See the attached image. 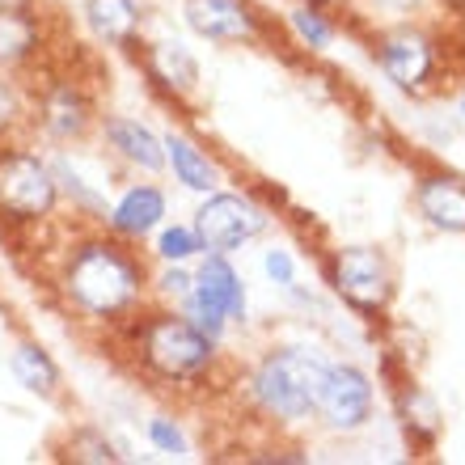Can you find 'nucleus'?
<instances>
[{
	"mask_svg": "<svg viewBox=\"0 0 465 465\" xmlns=\"http://www.w3.org/2000/svg\"><path fill=\"white\" fill-rule=\"evenodd\" d=\"M144 64H148V76H153L161 89H170V94H178V98L195 94V85H199V60L191 55V47H186V43H178V38L153 43V47H148V55H144Z\"/></svg>",
	"mask_w": 465,
	"mask_h": 465,
	"instance_id": "nucleus-14",
	"label": "nucleus"
},
{
	"mask_svg": "<svg viewBox=\"0 0 465 465\" xmlns=\"http://www.w3.org/2000/svg\"><path fill=\"white\" fill-rule=\"evenodd\" d=\"M165 144V165L173 170V178L186 186V191H199V195H212L216 186H221V170L208 161L203 148H195L186 135H165L161 140Z\"/></svg>",
	"mask_w": 465,
	"mask_h": 465,
	"instance_id": "nucleus-17",
	"label": "nucleus"
},
{
	"mask_svg": "<svg viewBox=\"0 0 465 465\" xmlns=\"http://www.w3.org/2000/svg\"><path fill=\"white\" fill-rule=\"evenodd\" d=\"M25 106H22V94H17V85H13L9 76H0V135L13 132L17 123H22Z\"/></svg>",
	"mask_w": 465,
	"mask_h": 465,
	"instance_id": "nucleus-25",
	"label": "nucleus"
},
{
	"mask_svg": "<svg viewBox=\"0 0 465 465\" xmlns=\"http://www.w3.org/2000/svg\"><path fill=\"white\" fill-rule=\"evenodd\" d=\"M331 360L313 347H271L258 360L250 390L254 402L280 423H301L318 411L322 385H326Z\"/></svg>",
	"mask_w": 465,
	"mask_h": 465,
	"instance_id": "nucleus-2",
	"label": "nucleus"
},
{
	"mask_svg": "<svg viewBox=\"0 0 465 465\" xmlns=\"http://www.w3.org/2000/svg\"><path fill=\"white\" fill-rule=\"evenodd\" d=\"M313 415L331 431H360L372 419V381L355 364H331Z\"/></svg>",
	"mask_w": 465,
	"mask_h": 465,
	"instance_id": "nucleus-8",
	"label": "nucleus"
},
{
	"mask_svg": "<svg viewBox=\"0 0 465 465\" xmlns=\"http://www.w3.org/2000/svg\"><path fill=\"white\" fill-rule=\"evenodd\" d=\"M106 221H111V229L119 232V237L140 242V237H148V232L165 221V195H161L157 186H132L111 208Z\"/></svg>",
	"mask_w": 465,
	"mask_h": 465,
	"instance_id": "nucleus-15",
	"label": "nucleus"
},
{
	"mask_svg": "<svg viewBox=\"0 0 465 465\" xmlns=\"http://www.w3.org/2000/svg\"><path fill=\"white\" fill-rule=\"evenodd\" d=\"M191 283H195V275H186L183 262H170V267L157 275V292L165 296V301H178V305H183L186 296H191Z\"/></svg>",
	"mask_w": 465,
	"mask_h": 465,
	"instance_id": "nucleus-24",
	"label": "nucleus"
},
{
	"mask_svg": "<svg viewBox=\"0 0 465 465\" xmlns=\"http://www.w3.org/2000/svg\"><path fill=\"white\" fill-rule=\"evenodd\" d=\"M292 30L301 35V43H305V47H313V51H326V47H331V38H334L331 22H326L313 5H305V0L292 9Z\"/></svg>",
	"mask_w": 465,
	"mask_h": 465,
	"instance_id": "nucleus-20",
	"label": "nucleus"
},
{
	"mask_svg": "<svg viewBox=\"0 0 465 465\" xmlns=\"http://www.w3.org/2000/svg\"><path fill=\"white\" fill-rule=\"evenodd\" d=\"M183 17L208 43H250L258 35L250 0H183Z\"/></svg>",
	"mask_w": 465,
	"mask_h": 465,
	"instance_id": "nucleus-10",
	"label": "nucleus"
},
{
	"mask_svg": "<svg viewBox=\"0 0 465 465\" xmlns=\"http://www.w3.org/2000/svg\"><path fill=\"white\" fill-rule=\"evenodd\" d=\"M203 245H199L195 229H183V224H173V229H161L157 237V258L161 262H186V258H195Z\"/></svg>",
	"mask_w": 465,
	"mask_h": 465,
	"instance_id": "nucleus-21",
	"label": "nucleus"
},
{
	"mask_svg": "<svg viewBox=\"0 0 465 465\" xmlns=\"http://www.w3.org/2000/svg\"><path fill=\"white\" fill-rule=\"evenodd\" d=\"M377 60L398 89H423L436 76V47L415 25H393L377 38Z\"/></svg>",
	"mask_w": 465,
	"mask_h": 465,
	"instance_id": "nucleus-9",
	"label": "nucleus"
},
{
	"mask_svg": "<svg viewBox=\"0 0 465 465\" xmlns=\"http://www.w3.org/2000/svg\"><path fill=\"white\" fill-rule=\"evenodd\" d=\"M148 440L157 444V453H170V457L186 453V436L173 428L170 419H148Z\"/></svg>",
	"mask_w": 465,
	"mask_h": 465,
	"instance_id": "nucleus-23",
	"label": "nucleus"
},
{
	"mask_svg": "<svg viewBox=\"0 0 465 465\" xmlns=\"http://www.w3.org/2000/svg\"><path fill=\"white\" fill-rule=\"evenodd\" d=\"M38 123H43V132L51 140H81L94 127V106H89V98L81 94L76 81H60L38 102Z\"/></svg>",
	"mask_w": 465,
	"mask_h": 465,
	"instance_id": "nucleus-11",
	"label": "nucleus"
},
{
	"mask_svg": "<svg viewBox=\"0 0 465 465\" xmlns=\"http://www.w3.org/2000/svg\"><path fill=\"white\" fill-rule=\"evenodd\" d=\"M89 30L106 47H132L140 35V0H89L85 5Z\"/></svg>",
	"mask_w": 465,
	"mask_h": 465,
	"instance_id": "nucleus-16",
	"label": "nucleus"
},
{
	"mask_svg": "<svg viewBox=\"0 0 465 465\" xmlns=\"http://www.w3.org/2000/svg\"><path fill=\"white\" fill-rule=\"evenodd\" d=\"M64 296L94 322L127 318L144 301V262L114 237H85L64 262Z\"/></svg>",
	"mask_w": 465,
	"mask_h": 465,
	"instance_id": "nucleus-1",
	"label": "nucleus"
},
{
	"mask_svg": "<svg viewBox=\"0 0 465 465\" xmlns=\"http://www.w3.org/2000/svg\"><path fill=\"white\" fill-rule=\"evenodd\" d=\"M9 372L17 377L22 390L38 393V398H51V393L60 390V368H55V360H51L38 343H17L9 351Z\"/></svg>",
	"mask_w": 465,
	"mask_h": 465,
	"instance_id": "nucleus-19",
	"label": "nucleus"
},
{
	"mask_svg": "<svg viewBox=\"0 0 465 465\" xmlns=\"http://www.w3.org/2000/svg\"><path fill=\"white\" fill-rule=\"evenodd\" d=\"M331 283L347 305L364 309V313L385 309L393 296L390 262H385V254L372 250V245H347V250H339L331 262Z\"/></svg>",
	"mask_w": 465,
	"mask_h": 465,
	"instance_id": "nucleus-7",
	"label": "nucleus"
},
{
	"mask_svg": "<svg viewBox=\"0 0 465 465\" xmlns=\"http://www.w3.org/2000/svg\"><path fill=\"white\" fill-rule=\"evenodd\" d=\"M102 135H106V144H111L127 165H135V170H144V173L165 170V144H161L140 119L106 114V119H102Z\"/></svg>",
	"mask_w": 465,
	"mask_h": 465,
	"instance_id": "nucleus-12",
	"label": "nucleus"
},
{
	"mask_svg": "<svg viewBox=\"0 0 465 465\" xmlns=\"http://www.w3.org/2000/svg\"><path fill=\"white\" fill-rule=\"evenodd\" d=\"M419 212L444 232H465V183L453 173H431L415 191Z\"/></svg>",
	"mask_w": 465,
	"mask_h": 465,
	"instance_id": "nucleus-13",
	"label": "nucleus"
},
{
	"mask_svg": "<svg viewBox=\"0 0 465 465\" xmlns=\"http://www.w3.org/2000/svg\"><path fill=\"white\" fill-rule=\"evenodd\" d=\"M305 5H318V0H305Z\"/></svg>",
	"mask_w": 465,
	"mask_h": 465,
	"instance_id": "nucleus-30",
	"label": "nucleus"
},
{
	"mask_svg": "<svg viewBox=\"0 0 465 465\" xmlns=\"http://www.w3.org/2000/svg\"><path fill=\"white\" fill-rule=\"evenodd\" d=\"M262 271L271 275V283H280V288H292L296 283V262H292V254L288 250H267V258H262Z\"/></svg>",
	"mask_w": 465,
	"mask_h": 465,
	"instance_id": "nucleus-26",
	"label": "nucleus"
},
{
	"mask_svg": "<svg viewBox=\"0 0 465 465\" xmlns=\"http://www.w3.org/2000/svg\"><path fill=\"white\" fill-rule=\"evenodd\" d=\"M461 114H465V98H461Z\"/></svg>",
	"mask_w": 465,
	"mask_h": 465,
	"instance_id": "nucleus-29",
	"label": "nucleus"
},
{
	"mask_svg": "<svg viewBox=\"0 0 465 465\" xmlns=\"http://www.w3.org/2000/svg\"><path fill=\"white\" fill-rule=\"evenodd\" d=\"M267 212L258 208L254 199L245 195H208L203 199V208L195 212V237L199 245L208 250V254H232V250H242L245 242H254L258 232L267 229Z\"/></svg>",
	"mask_w": 465,
	"mask_h": 465,
	"instance_id": "nucleus-6",
	"label": "nucleus"
},
{
	"mask_svg": "<svg viewBox=\"0 0 465 465\" xmlns=\"http://www.w3.org/2000/svg\"><path fill=\"white\" fill-rule=\"evenodd\" d=\"M377 9H390V13H411V9H419L423 0H372Z\"/></svg>",
	"mask_w": 465,
	"mask_h": 465,
	"instance_id": "nucleus-27",
	"label": "nucleus"
},
{
	"mask_svg": "<svg viewBox=\"0 0 465 465\" xmlns=\"http://www.w3.org/2000/svg\"><path fill=\"white\" fill-rule=\"evenodd\" d=\"M13 5H30V0H0V9H13Z\"/></svg>",
	"mask_w": 465,
	"mask_h": 465,
	"instance_id": "nucleus-28",
	"label": "nucleus"
},
{
	"mask_svg": "<svg viewBox=\"0 0 465 465\" xmlns=\"http://www.w3.org/2000/svg\"><path fill=\"white\" fill-rule=\"evenodd\" d=\"M68 457L73 461H119V453H114V444L102 436V431H76L73 440H68Z\"/></svg>",
	"mask_w": 465,
	"mask_h": 465,
	"instance_id": "nucleus-22",
	"label": "nucleus"
},
{
	"mask_svg": "<svg viewBox=\"0 0 465 465\" xmlns=\"http://www.w3.org/2000/svg\"><path fill=\"white\" fill-rule=\"evenodd\" d=\"M43 43V30H38V17L30 5H13V9H0V64L13 68V64H25Z\"/></svg>",
	"mask_w": 465,
	"mask_h": 465,
	"instance_id": "nucleus-18",
	"label": "nucleus"
},
{
	"mask_svg": "<svg viewBox=\"0 0 465 465\" xmlns=\"http://www.w3.org/2000/svg\"><path fill=\"white\" fill-rule=\"evenodd\" d=\"M60 186L47 161L25 148H0V212L13 221H43L55 212Z\"/></svg>",
	"mask_w": 465,
	"mask_h": 465,
	"instance_id": "nucleus-5",
	"label": "nucleus"
},
{
	"mask_svg": "<svg viewBox=\"0 0 465 465\" xmlns=\"http://www.w3.org/2000/svg\"><path fill=\"white\" fill-rule=\"evenodd\" d=\"M140 360L165 381H195L216 360V339L183 313H153L140 326Z\"/></svg>",
	"mask_w": 465,
	"mask_h": 465,
	"instance_id": "nucleus-3",
	"label": "nucleus"
},
{
	"mask_svg": "<svg viewBox=\"0 0 465 465\" xmlns=\"http://www.w3.org/2000/svg\"><path fill=\"white\" fill-rule=\"evenodd\" d=\"M183 318H191L208 339H221L229 322H245V288L232 271L229 254H208L199 267L191 296L183 301Z\"/></svg>",
	"mask_w": 465,
	"mask_h": 465,
	"instance_id": "nucleus-4",
	"label": "nucleus"
}]
</instances>
